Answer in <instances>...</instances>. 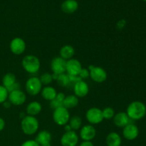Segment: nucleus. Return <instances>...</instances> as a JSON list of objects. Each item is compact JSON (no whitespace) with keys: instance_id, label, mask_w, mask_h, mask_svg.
Wrapping results in <instances>:
<instances>
[{"instance_id":"393cba45","label":"nucleus","mask_w":146,"mask_h":146,"mask_svg":"<svg viewBox=\"0 0 146 146\" xmlns=\"http://www.w3.org/2000/svg\"><path fill=\"white\" fill-rule=\"evenodd\" d=\"M82 118L78 115H74V116L71 117L69 121H68V125L71 126V130L74 131L81 129V128L82 127Z\"/></svg>"},{"instance_id":"a878e982","label":"nucleus","mask_w":146,"mask_h":146,"mask_svg":"<svg viewBox=\"0 0 146 146\" xmlns=\"http://www.w3.org/2000/svg\"><path fill=\"white\" fill-rule=\"evenodd\" d=\"M56 81L58 85L61 87H67L70 84L69 77L68 74H66L65 73L62 74L58 75L56 78Z\"/></svg>"},{"instance_id":"20e7f679","label":"nucleus","mask_w":146,"mask_h":146,"mask_svg":"<svg viewBox=\"0 0 146 146\" xmlns=\"http://www.w3.org/2000/svg\"><path fill=\"white\" fill-rule=\"evenodd\" d=\"M70 118L69 111L64 106L56 108L53 112V120L54 123L59 126H64L68 124Z\"/></svg>"},{"instance_id":"f8f14e48","label":"nucleus","mask_w":146,"mask_h":146,"mask_svg":"<svg viewBox=\"0 0 146 146\" xmlns=\"http://www.w3.org/2000/svg\"><path fill=\"white\" fill-rule=\"evenodd\" d=\"M79 136L83 141H92L96 136V129L91 124L84 125L80 129Z\"/></svg>"},{"instance_id":"9b49d317","label":"nucleus","mask_w":146,"mask_h":146,"mask_svg":"<svg viewBox=\"0 0 146 146\" xmlns=\"http://www.w3.org/2000/svg\"><path fill=\"white\" fill-rule=\"evenodd\" d=\"M2 86L5 87L9 93L14 90L19 89V84L17 81L16 76L12 73H7L2 78Z\"/></svg>"},{"instance_id":"c756f323","label":"nucleus","mask_w":146,"mask_h":146,"mask_svg":"<svg viewBox=\"0 0 146 146\" xmlns=\"http://www.w3.org/2000/svg\"><path fill=\"white\" fill-rule=\"evenodd\" d=\"M78 76H79V77L82 80L88 78L90 76V71L89 70H88V68H82V69H81V72H80L79 75Z\"/></svg>"},{"instance_id":"6e6552de","label":"nucleus","mask_w":146,"mask_h":146,"mask_svg":"<svg viewBox=\"0 0 146 146\" xmlns=\"http://www.w3.org/2000/svg\"><path fill=\"white\" fill-rule=\"evenodd\" d=\"M9 48L12 54L15 55H21L25 52L27 44L22 38L15 37L10 41Z\"/></svg>"},{"instance_id":"b1692460","label":"nucleus","mask_w":146,"mask_h":146,"mask_svg":"<svg viewBox=\"0 0 146 146\" xmlns=\"http://www.w3.org/2000/svg\"><path fill=\"white\" fill-rule=\"evenodd\" d=\"M78 105V98H77L75 95H68L66 96L64 101H63V106L66 109H72L76 108Z\"/></svg>"},{"instance_id":"2f4dec72","label":"nucleus","mask_w":146,"mask_h":146,"mask_svg":"<svg viewBox=\"0 0 146 146\" xmlns=\"http://www.w3.org/2000/svg\"><path fill=\"white\" fill-rule=\"evenodd\" d=\"M21 146H40L35 140H27L24 141Z\"/></svg>"},{"instance_id":"39448f33","label":"nucleus","mask_w":146,"mask_h":146,"mask_svg":"<svg viewBox=\"0 0 146 146\" xmlns=\"http://www.w3.org/2000/svg\"><path fill=\"white\" fill-rule=\"evenodd\" d=\"M42 86L43 85L39 78L36 76L30 77L27 79L25 84L26 91L31 96H34L40 94L43 88Z\"/></svg>"},{"instance_id":"aec40b11","label":"nucleus","mask_w":146,"mask_h":146,"mask_svg":"<svg viewBox=\"0 0 146 146\" xmlns=\"http://www.w3.org/2000/svg\"><path fill=\"white\" fill-rule=\"evenodd\" d=\"M42 110L41 104L38 101H31L27 105L26 108V113L27 115H31V116H35L38 115L41 113Z\"/></svg>"},{"instance_id":"cd10ccee","label":"nucleus","mask_w":146,"mask_h":146,"mask_svg":"<svg viewBox=\"0 0 146 146\" xmlns=\"http://www.w3.org/2000/svg\"><path fill=\"white\" fill-rule=\"evenodd\" d=\"M39 79L41 81L42 85L48 86L53 81V76L52 74L48 72H46L43 74L41 76L39 77Z\"/></svg>"},{"instance_id":"c9c22d12","label":"nucleus","mask_w":146,"mask_h":146,"mask_svg":"<svg viewBox=\"0 0 146 146\" xmlns=\"http://www.w3.org/2000/svg\"><path fill=\"white\" fill-rule=\"evenodd\" d=\"M3 105H4V108H10V106H11V104H10L9 103V101H5V102L4 103V104H3Z\"/></svg>"},{"instance_id":"6ab92c4d","label":"nucleus","mask_w":146,"mask_h":146,"mask_svg":"<svg viewBox=\"0 0 146 146\" xmlns=\"http://www.w3.org/2000/svg\"><path fill=\"white\" fill-rule=\"evenodd\" d=\"M61 9L66 14H73L78 9V3L76 0H65L61 4Z\"/></svg>"},{"instance_id":"7c9ffc66","label":"nucleus","mask_w":146,"mask_h":146,"mask_svg":"<svg viewBox=\"0 0 146 146\" xmlns=\"http://www.w3.org/2000/svg\"><path fill=\"white\" fill-rule=\"evenodd\" d=\"M49 106H50V107L51 108V109H53L54 111V110L56 109V108H59V107H61V106H63V104H62V103L59 102V101H57V100L54 99V100H52L51 101H50Z\"/></svg>"},{"instance_id":"7ed1b4c3","label":"nucleus","mask_w":146,"mask_h":146,"mask_svg":"<svg viewBox=\"0 0 146 146\" xmlns=\"http://www.w3.org/2000/svg\"><path fill=\"white\" fill-rule=\"evenodd\" d=\"M21 66L26 72L30 74H36L41 67V62L39 58L35 55L29 54L23 58L21 61Z\"/></svg>"},{"instance_id":"f704fd0d","label":"nucleus","mask_w":146,"mask_h":146,"mask_svg":"<svg viewBox=\"0 0 146 146\" xmlns=\"http://www.w3.org/2000/svg\"><path fill=\"white\" fill-rule=\"evenodd\" d=\"M5 128V121L2 118L0 117V132L2 131Z\"/></svg>"},{"instance_id":"dca6fc26","label":"nucleus","mask_w":146,"mask_h":146,"mask_svg":"<svg viewBox=\"0 0 146 146\" xmlns=\"http://www.w3.org/2000/svg\"><path fill=\"white\" fill-rule=\"evenodd\" d=\"M73 89H74V95L78 98H84L89 93V86L84 80H81L74 84Z\"/></svg>"},{"instance_id":"ddd939ff","label":"nucleus","mask_w":146,"mask_h":146,"mask_svg":"<svg viewBox=\"0 0 146 146\" xmlns=\"http://www.w3.org/2000/svg\"><path fill=\"white\" fill-rule=\"evenodd\" d=\"M122 134L123 138L127 141H134L139 135V128L136 125L130 123L123 128Z\"/></svg>"},{"instance_id":"bb28decb","label":"nucleus","mask_w":146,"mask_h":146,"mask_svg":"<svg viewBox=\"0 0 146 146\" xmlns=\"http://www.w3.org/2000/svg\"><path fill=\"white\" fill-rule=\"evenodd\" d=\"M102 113L104 120H111L114 117L115 113L113 108L108 106L102 110Z\"/></svg>"},{"instance_id":"f257e3e1","label":"nucleus","mask_w":146,"mask_h":146,"mask_svg":"<svg viewBox=\"0 0 146 146\" xmlns=\"http://www.w3.org/2000/svg\"><path fill=\"white\" fill-rule=\"evenodd\" d=\"M132 121H139L146 115V106L140 101H134L128 106L125 112Z\"/></svg>"},{"instance_id":"4c0bfd02","label":"nucleus","mask_w":146,"mask_h":146,"mask_svg":"<svg viewBox=\"0 0 146 146\" xmlns=\"http://www.w3.org/2000/svg\"><path fill=\"white\" fill-rule=\"evenodd\" d=\"M143 1H146V0H143Z\"/></svg>"},{"instance_id":"9d476101","label":"nucleus","mask_w":146,"mask_h":146,"mask_svg":"<svg viewBox=\"0 0 146 146\" xmlns=\"http://www.w3.org/2000/svg\"><path fill=\"white\" fill-rule=\"evenodd\" d=\"M8 101L11 105L21 106L27 101V96L25 93L19 88L9 93Z\"/></svg>"},{"instance_id":"0eeeda50","label":"nucleus","mask_w":146,"mask_h":146,"mask_svg":"<svg viewBox=\"0 0 146 146\" xmlns=\"http://www.w3.org/2000/svg\"><path fill=\"white\" fill-rule=\"evenodd\" d=\"M86 118L89 124L94 125L99 124L104 121L102 110L97 107H92L87 110L86 113Z\"/></svg>"},{"instance_id":"4468645a","label":"nucleus","mask_w":146,"mask_h":146,"mask_svg":"<svg viewBox=\"0 0 146 146\" xmlns=\"http://www.w3.org/2000/svg\"><path fill=\"white\" fill-rule=\"evenodd\" d=\"M82 68V65L78 59L73 58L66 61V72L68 76H78Z\"/></svg>"},{"instance_id":"4be33fe9","label":"nucleus","mask_w":146,"mask_h":146,"mask_svg":"<svg viewBox=\"0 0 146 146\" xmlns=\"http://www.w3.org/2000/svg\"><path fill=\"white\" fill-rule=\"evenodd\" d=\"M74 54H75V49L72 46L66 44V45L63 46L60 48L59 56L66 61L73 58Z\"/></svg>"},{"instance_id":"412c9836","label":"nucleus","mask_w":146,"mask_h":146,"mask_svg":"<svg viewBox=\"0 0 146 146\" xmlns=\"http://www.w3.org/2000/svg\"><path fill=\"white\" fill-rule=\"evenodd\" d=\"M107 146H121L122 138L116 132H111L108 134L106 138Z\"/></svg>"},{"instance_id":"a211bd4d","label":"nucleus","mask_w":146,"mask_h":146,"mask_svg":"<svg viewBox=\"0 0 146 146\" xmlns=\"http://www.w3.org/2000/svg\"><path fill=\"white\" fill-rule=\"evenodd\" d=\"M52 136L49 131L43 130L37 133L35 141L40 146H51V142Z\"/></svg>"},{"instance_id":"f3484780","label":"nucleus","mask_w":146,"mask_h":146,"mask_svg":"<svg viewBox=\"0 0 146 146\" xmlns=\"http://www.w3.org/2000/svg\"><path fill=\"white\" fill-rule=\"evenodd\" d=\"M131 120L125 112H118L115 114L114 117L113 118V124L118 128H122L126 126L127 125L131 123Z\"/></svg>"},{"instance_id":"72a5a7b5","label":"nucleus","mask_w":146,"mask_h":146,"mask_svg":"<svg viewBox=\"0 0 146 146\" xmlns=\"http://www.w3.org/2000/svg\"><path fill=\"white\" fill-rule=\"evenodd\" d=\"M79 146H94L92 141H83L80 143Z\"/></svg>"},{"instance_id":"2eb2a0df","label":"nucleus","mask_w":146,"mask_h":146,"mask_svg":"<svg viewBox=\"0 0 146 146\" xmlns=\"http://www.w3.org/2000/svg\"><path fill=\"white\" fill-rule=\"evenodd\" d=\"M66 61L63 59L60 56H57L53 58L51 61V69L54 74L60 75L66 72Z\"/></svg>"},{"instance_id":"473e14b6","label":"nucleus","mask_w":146,"mask_h":146,"mask_svg":"<svg viewBox=\"0 0 146 146\" xmlns=\"http://www.w3.org/2000/svg\"><path fill=\"white\" fill-rule=\"evenodd\" d=\"M65 98H66V96L64 93H57L55 99L57 100V101H58L59 102L62 103V104H63V101H64Z\"/></svg>"},{"instance_id":"c85d7f7f","label":"nucleus","mask_w":146,"mask_h":146,"mask_svg":"<svg viewBox=\"0 0 146 146\" xmlns=\"http://www.w3.org/2000/svg\"><path fill=\"white\" fill-rule=\"evenodd\" d=\"M9 91L2 85H0V104H3L8 100Z\"/></svg>"},{"instance_id":"423d86ee","label":"nucleus","mask_w":146,"mask_h":146,"mask_svg":"<svg viewBox=\"0 0 146 146\" xmlns=\"http://www.w3.org/2000/svg\"><path fill=\"white\" fill-rule=\"evenodd\" d=\"M90 71L89 77L93 81L98 84H101L106 81L108 74L106 70L101 66H90L88 67Z\"/></svg>"},{"instance_id":"5701e85b","label":"nucleus","mask_w":146,"mask_h":146,"mask_svg":"<svg viewBox=\"0 0 146 146\" xmlns=\"http://www.w3.org/2000/svg\"><path fill=\"white\" fill-rule=\"evenodd\" d=\"M41 94L42 98L46 101H51L56 98L57 91L54 87L50 86H46L41 89Z\"/></svg>"},{"instance_id":"f03ea898","label":"nucleus","mask_w":146,"mask_h":146,"mask_svg":"<svg viewBox=\"0 0 146 146\" xmlns=\"http://www.w3.org/2000/svg\"><path fill=\"white\" fill-rule=\"evenodd\" d=\"M21 128L25 135H33L39 128V122L35 116L27 115L21 119Z\"/></svg>"},{"instance_id":"e433bc0d","label":"nucleus","mask_w":146,"mask_h":146,"mask_svg":"<svg viewBox=\"0 0 146 146\" xmlns=\"http://www.w3.org/2000/svg\"><path fill=\"white\" fill-rule=\"evenodd\" d=\"M64 129H65L66 132H67V131H72V130H71V126H70V125H68V123L66 124V125H64Z\"/></svg>"},{"instance_id":"1a4fd4ad","label":"nucleus","mask_w":146,"mask_h":146,"mask_svg":"<svg viewBox=\"0 0 146 146\" xmlns=\"http://www.w3.org/2000/svg\"><path fill=\"white\" fill-rule=\"evenodd\" d=\"M79 137L74 131L65 132L60 139L61 146H76L78 143Z\"/></svg>"}]
</instances>
